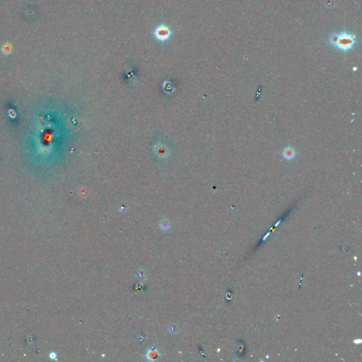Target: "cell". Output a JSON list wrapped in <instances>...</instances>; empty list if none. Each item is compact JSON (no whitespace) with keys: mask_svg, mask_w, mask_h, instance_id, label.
Listing matches in <instances>:
<instances>
[{"mask_svg":"<svg viewBox=\"0 0 362 362\" xmlns=\"http://www.w3.org/2000/svg\"><path fill=\"white\" fill-rule=\"evenodd\" d=\"M161 228L163 230H168L170 228V225L166 222H163L161 224Z\"/></svg>","mask_w":362,"mask_h":362,"instance_id":"8992f818","label":"cell"},{"mask_svg":"<svg viewBox=\"0 0 362 362\" xmlns=\"http://www.w3.org/2000/svg\"><path fill=\"white\" fill-rule=\"evenodd\" d=\"M359 340H355V341H354V343H356V344H360V343L361 342V340H360V339H359Z\"/></svg>","mask_w":362,"mask_h":362,"instance_id":"52a82bcc","label":"cell"},{"mask_svg":"<svg viewBox=\"0 0 362 362\" xmlns=\"http://www.w3.org/2000/svg\"><path fill=\"white\" fill-rule=\"evenodd\" d=\"M1 50H2V52H4V54H6V55H8V54H10L11 52H12V45H11L10 43H6V44H4V45L2 46V47H1Z\"/></svg>","mask_w":362,"mask_h":362,"instance_id":"277c9868","label":"cell"},{"mask_svg":"<svg viewBox=\"0 0 362 362\" xmlns=\"http://www.w3.org/2000/svg\"><path fill=\"white\" fill-rule=\"evenodd\" d=\"M329 43L342 52H348L354 47L357 44L355 35L346 31L334 33L329 36Z\"/></svg>","mask_w":362,"mask_h":362,"instance_id":"6da1fadb","label":"cell"},{"mask_svg":"<svg viewBox=\"0 0 362 362\" xmlns=\"http://www.w3.org/2000/svg\"><path fill=\"white\" fill-rule=\"evenodd\" d=\"M156 37L161 41H165L168 39V36L171 35V32L165 27H161L156 31Z\"/></svg>","mask_w":362,"mask_h":362,"instance_id":"7a4b0ae2","label":"cell"},{"mask_svg":"<svg viewBox=\"0 0 362 362\" xmlns=\"http://www.w3.org/2000/svg\"><path fill=\"white\" fill-rule=\"evenodd\" d=\"M168 330H169L170 332H171V333L174 334V333H176V332H178V328L176 327H174V325L171 324V325H170L169 327H168Z\"/></svg>","mask_w":362,"mask_h":362,"instance_id":"5b68a950","label":"cell"},{"mask_svg":"<svg viewBox=\"0 0 362 362\" xmlns=\"http://www.w3.org/2000/svg\"><path fill=\"white\" fill-rule=\"evenodd\" d=\"M282 156L287 160L291 161L294 159L296 156V151L291 146H287L284 149L282 152Z\"/></svg>","mask_w":362,"mask_h":362,"instance_id":"3957f363","label":"cell"}]
</instances>
